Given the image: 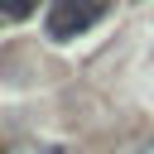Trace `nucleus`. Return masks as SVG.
I'll return each instance as SVG.
<instances>
[{
	"instance_id": "1",
	"label": "nucleus",
	"mask_w": 154,
	"mask_h": 154,
	"mask_svg": "<svg viewBox=\"0 0 154 154\" xmlns=\"http://www.w3.org/2000/svg\"><path fill=\"white\" fill-rule=\"evenodd\" d=\"M101 14H106V0H53L48 14H43V34L58 38V43H67V38L87 34Z\"/></svg>"
},
{
	"instance_id": "2",
	"label": "nucleus",
	"mask_w": 154,
	"mask_h": 154,
	"mask_svg": "<svg viewBox=\"0 0 154 154\" xmlns=\"http://www.w3.org/2000/svg\"><path fill=\"white\" fill-rule=\"evenodd\" d=\"M34 5H38V0H0V14H10V19H24Z\"/></svg>"
}]
</instances>
